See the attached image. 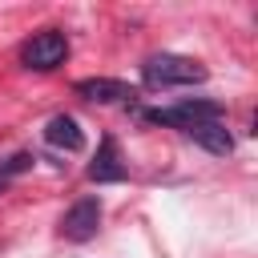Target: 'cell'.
Instances as JSON below:
<instances>
[{
    "label": "cell",
    "instance_id": "obj_8",
    "mask_svg": "<svg viewBox=\"0 0 258 258\" xmlns=\"http://www.w3.org/2000/svg\"><path fill=\"white\" fill-rule=\"evenodd\" d=\"M185 137H189V141H198L202 149L218 153V157H226V153L234 149V137H230V129H226L222 121H206V125H194V129H185Z\"/></svg>",
    "mask_w": 258,
    "mask_h": 258
},
{
    "label": "cell",
    "instance_id": "obj_7",
    "mask_svg": "<svg viewBox=\"0 0 258 258\" xmlns=\"http://www.w3.org/2000/svg\"><path fill=\"white\" fill-rule=\"evenodd\" d=\"M44 141H48V145H56V149H64V153H77V149L85 145V133H81L77 117L56 113V117L44 125Z\"/></svg>",
    "mask_w": 258,
    "mask_h": 258
},
{
    "label": "cell",
    "instance_id": "obj_2",
    "mask_svg": "<svg viewBox=\"0 0 258 258\" xmlns=\"http://www.w3.org/2000/svg\"><path fill=\"white\" fill-rule=\"evenodd\" d=\"M64 56H69V36L60 28H40L20 44V64L36 73H52L56 64H64Z\"/></svg>",
    "mask_w": 258,
    "mask_h": 258
},
{
    "label": "cell",
    "instance_id": "obj_6",
    "mask_svg": "<svg viewBox=\"0 0 258 258\" xmlns=\"http://www.w3.org/2000/svg\"><path fill=\"white\" fill-rule=\"evenodd\" d=\"M125 177V165H121V153H117V141L113 137H101V145H97V157H93V165H89V181H121Z\"/></svg>",
    "mask_w": 258,
    "mask_h": 258
},
{
    "label": "cell",
    "instance_id": "obj_9",
    "mask_svg": "<svg viewBox=\"0 0 258 258\" xmlns=\"http://www.w3.org/2000/svg\"><path fill=\"white\" fill-rule=\"evenodd\" d=\"M28 165H32V153H16L12 161H4V165H0V173H4V177H16V173H24Z\"/></svg>",
    "mask_w": 258,
    "mask_h": 258
},
{
    "label": "cell",
    "instance_id": "obj_5",
    "mask_svg": "<svg viewBox=\"0 0 258 258\" xmlns=\"http://www.w3.org/2000/svg\"><path fill=\"white\" fill-rule=\"evenodd\" d=\"M73 89H77L85 101H101V105H125V101L137 97L125 81H113V77H85V81H77Z\"/></svg>",
    "mask_w": 258,
    "mask_h": 258
},
{
    "label": "cell",
    "instance_id": "obj_1",
    "mask_svg": "<svg viewBox=\"0 0 258 258\" xmlns=\"http://www.w3.org/2000/svg\"><path fill=\"white\" fill-rule=\"evenodd\" d=\"M141 81L149 89H173V85H202L206 81V64L177 56V52H157L141 64Z\"/></svg>",
    "mask_w": 258,
    "mask_h": 258
},
{
    "label": "cell",
    "instance_id": "obj_4",
    "mask_svg": "<svg viewBox=\"0 0 258 258\" xmlns=\"http://www.w3.org/2000/svg\"><path fill=\"white\" fill-rule=\"evenodd\" d=\"M101 226V198H81L69 206V214L60 218V234L69 242H89Z\"/></svg>",
    "mask_w": 258,
    "mask_h": 258
},
{
    "label": "cell",
    "instance_id": "obj_3",
    "mask_svg": "<svg viewBox=\"0 0 258 258\" xmlns=\"http://www.w3.org/2000/svg\"><path fill=\"white\" fill-rule=\"evenodd\" d=\"M145 121L153 125H173V129H194V125H206V121H222V105L218 101H177L169 109H145L141 113Z\"/></svg>",
    "mask_w": 258,
    "mask_h": 258
},
{
    "label": "cell",
    "instance_id": "obj_10",
    "mask_svg": "<svg viewBox=\"0 0 258 258\" xmlns=\"http://www.w3.org/2000/svg\"><path fill=\"white\" fill-rule=\"evenodd\" d=\"M4 181H8V177H4V173H0V185H4Z\"/></svg>",
    "mask_w": 258,
    "mask_h": 258
}]
</instances>
